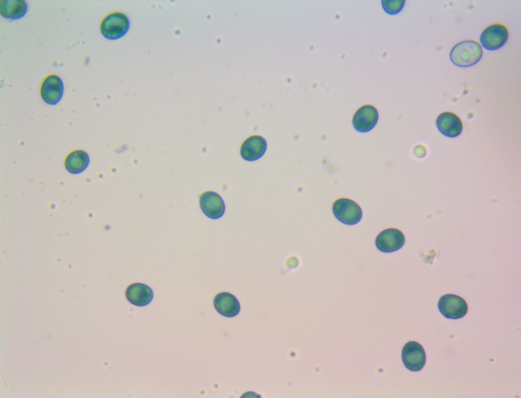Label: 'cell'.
<instances>
[{
  "label": "cell",
  "mask_w": 521,
  "mask_h": 398,
  "mask_svg": "<svg viewBox=\"0 0 521 398\" xmlns=\"http://www.w3.org/2000/svg\"><path fill=\"white\" fill-rule=\"evenodd\" d=\"M267 149L266 140L262 136L251 135L242 143L240 153L245 160L255 161L260 158L265 153Z\"/></svg>",
  "instance_id": "obj_11"
},
{
  "label": "cell",
  "mask_w": 521,
  "mask_h": 398,
  "mask_svg": "<svg viewBox=\"0 0 521 398\" xmlns=\"http://www.w3.org/2000/svg\"><path fill=\"white\" fill-rule=\"evenodd\" d=\"M130 25L127 15L121 12H112L102 19L100 29L103 36L109 40H116L123 37Z\"/></svg>",
  "instance_id": "obj_2"
},
{
  "label": "cell",
  "mask_w": 521,
  "mask_h": 398,
  "mask_svg": "<svg viewBox=\"0 0 521 398\" xmlns=\"http://www.w3.org/2000/svg\"><path fill=\"white\" fill-rule=\"evenodd\" d=\"M333 213L340 222L346 225H355L362 219L363 212L360 206L348 198L336 200L332 205Z\"/></svg>",
  "instance_id": "obj_3"
},
{
  "label": "cell",
  "mask_w": 521,
  "mask_h": 398,
  "mask_svg": "<svg viewBox=\"0 0 521 398\" xmlns=\"http://www.w3.org/2000/svg\"><path fill=\"white\" fill-rule=\"evenodd\" d=\"M404 0H382L384 11L389 15H396L401 11L405 5Z\"/></svg>",
  "instance_id": "obj_17"
},
{
  "label": "cell",
  "mask_w": 521,
  "mask_h": 398,
  "mask_svg": "<svg viewBox=\"0 0 521 398\" xmlns=\"http://www.w3.org/2000/svg\"><path fill=\"white\" fill-rule=\"evenodd\" d=\"M483 50L480 44L472 39L456 43L450 53V58L455 65L465 68L477 63L481 58Z\"/></svg>",
  "instance_id": "obj_1"
},
{
  "label": "cell",
  "mask_w": 521,
  "mask_h": 398,
  "mask_svg": "<svg viewBox=\"0 0 521 398\" xmlns=\"http://www.w3.org/2000/svg\"><path fill=\"white\" fill-rule=\"evenodd\" d=\"M379 116L378 111L375 107L369 104L363 105L353 115V126L359 132H367L375 126Z\"/></svg>",
  "instance_id": "obj_8"
},
{
  "label": "cell",
  "mask_w": 521,
  "mask_h": 398,
  "mask_svg": "<svg viewBox=\"0 0 521 398\" xmlns=\"http://www.w3.org/2000/svg\"><path fill=\"white\" fill-rule=\"evenodd\" d=\"M215 310L226 317L237 316L240 311V305L237 297L230 293L221 292L217 294L213 300Z\"/></svg>",
  "instance_id": "obj_14"
},
{
  "label": "cell",
  "mask_w": 521,
  "mask_h": 398,
  "mask_svg": "<svg viewBox=\"0 0 521 398\" xmlns=\"http://www.w3.org/2000/svg\"><path fill=\"white\" fill-rule=\"evenodd\" d=\"M90 157L88 153L80 149L75 150L66 157L64 165L71 174H77L83 172L88 167Z\"/></svg>",
  "instance_id": "obj_15"
},
{
  "label": "cell",
  "mask_w": 521,
  "mask_h": 398,
  "mask_svg": "<svg viewBox=\"0 0 521 398\" xmlns=\"http://www.w3.org/2000/svg\"><path fill=\"white\" fill-rule=\"evenodd\" d=\"M508 37L509 31L506 25L501 23H495L487 26L483 30L480 41L484 49L493 51L504 46Z\"/></svg>",
  "instance_id": "obj_4"
},
{
  "label": "cell",
  "mask_w": 521,
  "mask_h": 398,
  "mask_svg": "<svg viewBox=\"0 0 521 398\" xmlns=\"http://www.w3.org/2000/svg\"><path fill=\"white\" fill-rule=\"evenodd\" d=\"M41 98L47 104L54 105L61 100L64 85L61 79L55 74H49L42 80L40 88Z\"/></svg>",
  "instance_id": "obj_10"
},
{
  "label": "cell",
  "mask_w": 521,
  "mask_h": 398,
  "mask_svg": "<svg viewBox=\"0 0 521 398\" xmlns=\"http://www.w3.org/2000/svg\"><path fill=\"white\" fill-rule=\"evenodd\" d=\"M439 131L448 138H455L462 132L463 125L460 118L455 113L446 111L440 114L436 119Z\"/></svg>",
  "instance_id": "obj_12"
},
{
  "label": "cell",
  "mask_w": 521,
  "mask_h": 398,
  "mask_svg": "<svg viewBox=\"0 0 521 398\" xmlns=\"http://www.w3.org/2000/svg\"><path fill=\"white\" fill-rule=\"evenodd\" d=\"M27 11V5L23 0L0 1V14L4 18L17 19L22 17Z\"/></svg>",
  "instance_id": "obj_16"
},
{
  "label": "cell",
  "mask_w": 521,
  "mask_h": 398,
  "mask_svg": "<svg viewBox=\"0 0 521 398\" xmlns=\"http://www.w3.org/2000/svg\"><path fill=\"white\" fill-rule=\"evenodd\" d=\"M403 233L395 228H389L381 231L377 236L375 244L378 250L390 253L401 249L405 243Z\"/></svg>",
  "instance_id": "obj_7"
},
{
  "label": "cell",
  "mask_w": 521,
  "mask_h": 398,
  "mask_svg": "<svg viewBox=\"0 0 521 398\" xmlns=\"http://www.w3.org/2000/svg\"><path fill=\"white\" fill-rule=\"evenodd\" d=\"M440 313L446 318L457 319L467 314L468 306L460 296L453 294H446L441 297L438 304Z\"/></svg>",
  "instance_id": "obj_5"
},
{
  "label": "cell",
  "mask_w": 521,
  "mask_h": 398,
  "mask_svg": "<svg viewBox=\"0 0 521 398\" xmlns=\"http://www.w3.org/2000/svg\"><path fill=\"white\" fill-rule=\"evenodd\" d=\"M401 357L405 367L413 372L420 371L426 362L425 350L420 344L415 341H410L404 345Z\"/></svg>",
  "instance_id": "obj_6"
},
{
  "label": "cell",
  "mask_w": 521,
  "mask_h": 398,
  "mask_svg": "<svg viewBox=\"0 0 521 398\" xmlns=\"http://www.w3.org/2000/svg\"><path fill=\"white\" fill-rule=\"evenodd\" d=\"M127 300L131 304L138 307L149 305L153 298L152 288L142 283H134L129 285L125 291Z\"/></svg>",
  "instance_id": "obj_13"
},
{
  "label": "cell",
  "mask_w": 521,
  "mask_h": 398,
  "mask_svg": "<svg viewBox=\"0 0 521 398\" xmlns=\"http://www.w3.org/2000/svg\"><path fill=\"white\" fill-rule=\"evenodd\" d=\"M199 204L204 214L212 219L221 218L224 214L225 206L222 197L213 191H206L199 196Z\"/></svg>",
  "instance_id": "obj_9"
}]
</instances>
